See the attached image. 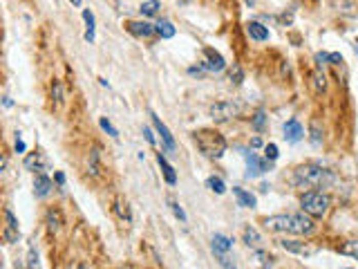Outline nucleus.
Listing matches in <instances>:
<instances>
[{"instance_id":"nucleus-24","label":"nucleus","mask_w":358,"mask_h":269,"mask_svg":"<svg viewBox=\"0 0 358 269\" xmlns=\"http://www.w3.org/2000/svg\"><path fill=\"white\" fill-rule=\"evenodd\" d=\"M264 124H267V114H264V110H257L255 117H253V128L255 130H264Z\"/></svg>"},{"instance_id":"nucleus-36","label":"nucleus","mask_w":358,"mask_h":269,"mask_svg":"<svg viewBox=\"0 0 358 269\" xmlns=\"http://www.w3.org/2000/svg\"><path fill=\"white\" fill-rule=\"evenodd\" d=\"M116 206H119V213H121V218L130 220V211H128V206H126V209H123V202H121V200H116Z\"/></svg>"},{"instance_id":"nucleus-12","label":"nucleus","mask_w":358,"mask_h":269,"mask_svg":"<svg viewBox=\"0 0 358 269\" xmlns=\"http://www.w3.org/2000/svg\"><path fill=\"white\" fill-rule=\"evenodd\" d=\"M280 244L287 249V252H291V254H298V256H311L316 249H311V247H307L305 242H298V240H280Z\"/></svg>"},{"instance_id":"nucleus-16","label":"nucleus","mask_w":358,"mask_h":269,"mask_svg":"<svg viewBox=\"0 0 358 269\" xmlns=\"http://www.w3.org/2000/svg\"><path fill=\"white\" fill-rule=\"evenodd\" d=\"M233 195L237 198L240 206H246V209H253V206H255V195H251L249 191H244V188L233 186Z\"/></svg>"},{"instance_id":"nucleus-7","label":"nucleus","mask_w":358,"mask_h":269,"mask_svg":"<svg viewBox=\"0 0 358 269\" xmlns=\"http://www.w3.org/2000/svg\"><path fill=\"white\" fill-rule=\"evenodd\" d=\"M150 117H152V124H155L157 132L162 134V142H164V146H166V148H168V150L172 152V150H175V137H172L170 130H168V128H166V124H164V121L157 117L155 112H150Z\"/></svg>"},{"instance_id":"nucleus-32","label":"nucleus","mask_w":358,"mask_h":269,"mask_svg":"<svg viewBox=\"0 0 358 269\" xmlns=\"http://www.w3.org/2000/svg\"><path fill=\"white\" fill-rule=\"evenodd\" d=\"M215 256H217V260H220V265H222V267H224V269H237L235 265H231V260H228V258H226V254H217V252H215Z\"/></svg>"},{"instance_id":"nucleus-4","label":"nucleus","mask_w":358,"mask_h":269,"mask_svg":"<svg viewBox=\"0 0 358 269\" xmlns=\"http://www.w3.org/2000/svg\"><path fill=\"white\" fill-rule=\"evenodd\" d=\"M300 206L307 216L311 218H323L327 209H329V198L323 191H307L300 198Z\"/></svg>"},{"instance_id":"nucleus-8","label":"nucleus","mask_w":358,"mask_h":269,"mask_svg":"<svg viewBox=\"0 0 358 269\" xmlns=\"http://www.w3.org/2000/svg\"><path fill=\"white\" fill-rule=\"evenodd\" d=\"M128 32H130L132 36H139V39H150L157 29L146 21H132V23H128Z\"/></svg>"},{"instance_id":"nucleus-44","label":"nucleus","mask_w":358,"mask_h":269,"mask_svg":"<svg viewBox=\"0 0 358 269\" xmlns=\"http://www.w3.org/2000/svg\"><path fill=\"white\" fill-rule=\"evenodd\" d=\"M244 3H246V5H253V3H255V0H244Z\"/></svg>"},{"instance_id":"nucleus-33","label":"nucleus","mask_w":358,"mask_h":269,"mask_svg":"<svg viewBox=\"0 0 358 269\" xmlns=\"http://www.w3.org/2000/svg\"><path fill=\"white\" fill-rule=\"evenodd\" d=\"M170 206H172V213H175V216H177L179 220H182V222H186V213H184L182 206H179L177 202H170Z\"/></svg>"},{"instance_id":"nucleus-5","label":"nucleus","mask_w":358,"mask_h":269,"mask_svg":"<svg viewBox=\"0 0 358 269\" xmlns=\"http://www.w3.org/2000/svg\"><path fill=\"white\" fill-rule=\"evenodd\" d=\"M242 114V103L235 101V99H228V101H220L211 106V117L215 121H220V124H224V121H231Z\"/></svg>"},{"instance_id":"nucleus-28","label":"nucleus","mask_w":358,"mask_h":269,"mask_svg":"<svg viewBox=\"0 0 358 269\" xmlns=\"http://www.w3.org/2000/svg\"><path fill=\"white\" fill-rule=\"evenodd\" d=\"M341 252H343L345 256H354V258H358V240L347 242L345 247H341Z\"/></svg>"},{"instance_id":"nucleus-22","label":"nucleus","mask_w":358,"mask_h":269,"mask_svg":"<svg viewBox=\"0 0 358 269\" xmlns=\"http://www.w3.org/2000/svg\"><path fill=\"white\" fill-rule=\"evenodd\" d=\"M155 29H157V34L162 36V39H172V36H175V27H172L170 21H159L155 25Z\"/></svg>"},{"instance_id":"nucleus-25","label":"nucleus","mask_w":358,"mask_h":269,"mask_svg":"<svg viewBox=\"0 0 358 269\" xmlns=\"http://www.w3.org/2000/svg\"><path fill=\"white\" fill-rule=\"evenodd\" d=\"M98 126H101V128H103V130H106V132L110 134V137H114V139H116V137H119V130H116V128H114L112 124H110V121H108L106 117H101V121H98Z\"/></svg>"},{"instance_id":"nucleus-13","label":"nucleus","mask_w":358,"mask_h":269,"mask_svg":"<svg viewBox=\"0 0 358 269\" xmlns=\"http://www.w3.org/2000/svg\"><path fill=\"white\" fill-rule=\"evenodd\" d=\"M25 168L27 170H45L47 168V160L43 157V152H29L27 157H25Z\"/></svg>"},{"instance_id":"nucleus-18","label":"nucleus","mask_w":358,"mask_h":269,"mask_svg":"<svg viewBox=\"0 0 358 269\" xmlns=\"http://www.w3.org/2000/svg\"><path fill=\"white\" fill-rule=\"evenodd\" d=\"M157 162H159V166H162V170H164V177H166V182L172 186V184H177V173H175V168L170 166L168 162H166V157L159 152L157 155Z\"/></svg>"},{"instance_id":"nucleus-21","label":"nucleus","mask_w":358,"mask_h":269,"mask_svg":"<svg viewBox=\"0 0 358 269\" xmlns=\"http://www.w3.org/2000/svg\"><path fill=\"white\" fill-rule=\"evenodd\" d=\"M242 236H244V242H246V244H249V247H255V249H257V247H260V242H262V238H260V234H257V231H255V229H253V227H246V229H244V234H242Z\"/></svg>"},{"instance_id":"nucleus-23","label":"nucleus","mask_w":358,"mask_h":269,"mask_svg":"<svg viewBox=\"0 0 358 269\" xmlns=\"http://www.w3.org/2000/svg\"><path fill=\"white\" fill-rule=\"evenodd\" d=\"M159 7H162V3H159V0H148V3H144L141 5V14L144 16H155L157 11H159Z\"/></svg>"},{"instance_id":"nucleus-11","label":"nucleus","mask_w":358,"mask_h":269,"mask_svg":"<svg viewBox=\"0 0 358 269\" xmlns=\"http://www.w3.org/2000/svg\"><path fill=\"white\" fill-rule=\"evenodd\" d=\"M5 220H7V229H5V240L9 244L18 240V220L14 218V213L9 209H5Z\"/></svg>"},{"instance_id":"nucleus-43","label":"nucleus","mask_w":358,"mask_h":269,"mask_svg":"<svg viewBox=\"0 0 358 269\" xmlns=\"http://www.w3.org/2000/svg\"><path fill=\"white\" fill-rule=\"evenodd\" d=\"M70 3H72V5H76V7H78V5H81V0H70Z\"/></svg>"},{"instance_id":"nucleus-6","label":"nucleus","mask_w":358,"mask_h":269,"mask_svg":"<svg viewBox=\"0 0 358 269\" xmlns=\"http://www.w3.org/2000/svg\"><path fill=\"white\" fill-rule=\"evenodd\" d=\"M246 160V177H257L269 170V162H262L255 152H244Z\"/></svg>"},{"instance_id":"nucleus-41","label":"nucleus","mask_w":358,"mask_h":269,"mask_svg":"<svg viewBox=\"0 0 358 269\" xmlns=\"http://www.w3.org/2000/svg\"><path fill=\"white\" fill-rule=\"evenodd\" d=\"M56 182H58V184H65V175L63 173H56Z\"/></svg>"},{"instance_id":"nucleus-20","label":"nucleus","mask_w":358,"mask_h":269,"mask_svg":"<svg viewBox=\"0 0 358 269\" xmlns=\"http://www.w3.org/2000/svg\"><path fill=\"white\" fill-rule=\"evenodd\" d=\"M206 186L211 188L213 193H217V195H224L226 193V184H224V180L222 177H217V175H211L206 180Z\"/></svg>"},{"instance_id":"nucleus-46","label":"nucleus","mask_w":358,"mask_h":269,"mask_svg":"<svg viewBox=\"0 0 358 269\" xmlns=\"http://www.w3.org/2000/svg\"><path fill=\"white\" fill-rule=\"evenodd\" d=\"M81 269H85V267H81Z\"/></svg>"},{"instance_id":"nucleus-15","label":"nucleus","mask_w":358,"mask_h":269,"mask_svg":"<svg viewBox=\"0 0 358 269\" xmlns=\"http://www.w3.org/2000/svg\"><path fill=\"white\" fill-rule=\"evenodd\" d=\"M246 32H249V36L253 41H267L269 39V29L257 21H251L249 25H246Z\"/></svg>"},{"instance_id":"nucleus-37","label":"nucleus","mask_w":358,"mask_h":269,"mask_svg":"<svg viewBox=\"0 0 358 269\" xmlns=\"http://www.w3.org/2000/svg\"><path fill=\"white\" fill-rule=\"evenodd\" d=\"M329 61H331L334 65H338V63H343V56H341L338 52H334V54H329Z\"/></svg>"},{"instance_id":"nucleus-38","label":"nucleus","mask_w":358,"mask_h":269,"mask_svg":"<svg viewBox=\"0 0 358 269\" xmlns=\"http://www.w3.org/2000/svg\"><path fill=\"white\" fill-rule=\"evenodd\" d=\"M144 134H146L148 144H155V134H152V130H150V128H144Z\"/></svg>"},{"instance_id":"nucleus-39","label":"nucleus","mask_w":358,"mask_h":269,"mask_svg":"<svg viewBox=\"0 0 358 269\" xmlns=\"http://www.w3.org/2000/svg\"><path fill=\"white\" fill-rule=\"evenodd\" d=\"M251 146H253V148H260V146H262V139H260V137H255V139L251 142Z\"/></svg>"},{"instance_id":"nucleus-26","label":"nucleus","mask_w":358,"mask_h":269,"mask_svg":"<svg viewBox=\"0 0 358 269\" xmlns=\"http://www.w3.org/2000/svg\"><path fill=\"white\" fill-rule=\"evenodd\" d=\"M277 155H280V152H277V146L275 144H267V146H264V157H267L269 162H275Z\"/></svg>"},{"instance_id":"nucleus-40","label":"nucleus","mask_w":358,"mask_h":269,"mask_svg":"<svg viewBox=\"0 0 358 269\" xmlns=\"http://www.w3.org/2000/svg\"><path fill=\"white\" fill-rule=\"evenodd\" d=\"M16 150H18V152H23V150H25V142H21V139H16Z\"/></svg>"},{"instance_id":"nucleus-35","label":"nucleus","mask_w":358,"mask_h":269,"mask_svg":"<svg viewBox=\"0 0 358 269\" xmlns=\"http://www.w3.org/2000/svg\"><path fill=\"white\" fill-rule=\"evenodd\" d=\"M29 267H32V269H38V254H36L34 249L29 252Z\"/></svg>"},{"instance_id":"nucleus-14","label":"nucleus","mask_w":358,"mask_h":269,"mask_svg":"<svg viewBox=\"0 0 358 269\" xmlns=\"http://www.w3.org/2000/svg\"><path fill=\"white\" fill-rule=\"evenodd\" d=\"M49 191H52V182H49V177L38 173V175H36V180H34V195H36V198H45Z\"/></svg>"},{"instance_id":"nucleus-31","label":"nucleus","mask_w":358,"mask_h":269,"mask_svg":"<svg viewBox=\"0 0 358 269\" xmlns=\"http://www.w3.org/2000/svg\"><path fill=\"white\" fill-rule=\"evenodd\" d=\"M255 258H257V260H260V265H262L264 269H267V267H271V265H273V262H271V258H269V256H267V254H264V252H255Z\"/></svg>"},{"instance_id":"nucleus-9","label":"nucleus","mask_w":358,"mask_h":269,"mask_svg":"<svg viewBox=\"0 0 358 269\" xmlns=\"http://www.w3.org/2000/svg\"><path fill=\"white\" fill-rule=\"evenodd\" d=\"M302 137H305V128H302L295 119H289L285 124V139L291 144H298Z\"/></svg>"},{"instance_id":"nucleus-27","label":"nucleus","mask_w":358,"mask_h":269,"mask_svg":"<svg viewBox=\"0 0 358 269\" xmlns=\"http://www.w3.org/2000/svg\"><path fill=\"white\" fill-rule=\"evenodd\" d=\"M311 144H313V146H320V144H323V134H320L318 121H313V124H311Z\"/></svg>"},{"instance_id":"nucleus-45","label":"nucleus","mask_w":358,"mask_h":269,"mask_svg":"<svg viewBox=\"0 0 358 269\" xmlns=\"http://www.w3.org/2000/svg\"><path fill=\"white\" fill-rule=\"evenodd\" d=\"M182 3H188V0H182Z\"/></svg>"},{"instance_id":"nucleus-19","label":"nucleus","mask_w":358,"mask_h":269,"mask_svg":"<svg viewBox=\"0 0 358 269\" xmlns=\"http://www.w3.org/2000/svg\"><path fill=\"white\" fill-rule=\"evenodd\" d=\"M83 21H85V25H88V29H85V41L92 43L94 41V14H92L90 9H83Z\"/></svg>"},{"instance_id":"nucleus-30","label":"nucleus","mask_w":358,"mask_h":269,"mask_svg":"<svg viewBox=\"0 0 358 269\" xmlns=\"http://www.w3.org/2000/svg\"><path fill=\"white\" fill-rule=\"evenodd\" d=\"M313 88H316V92H323L325 90V74H320V72L313 74Z\"/></svg>"},{"instance_id":"nucleus-1","label":"nucleus","mask_w":358,"mask_h":269,"mask_svg":"<svg viewBox=\"0 0 358 269\" xmlns=\"http://www.w3.org/2000/svg\"><path fill=\"white\" fill-rule=\"evenodd\" d=\"M264 227L277 234H293V236H309L313 234V220L305 213H289V216H271L264 218Z\"/></svg>"},{"instance_id":"nucleus-34","label":"nucleus","mask_w":358,"mask_h":269,"mask_svg":"<svg viewBox=\"0 0 358 269\" xmlns=\"http://www.w3.org/2000/svg\"><path fill=\"white\" fill-rule=\"evenodd\" d=\"M52 97H54L56 101H63V88H61V83H58V81L52 85Z\"/></svg>"},{"instance_id":"nucleus-2","label":"nucleus","mask_w":358,"mask_h":269,"mask_svg":"<svg viewBox=\"0 0 358 269\" xmlns=\"http://www.w3.org/2000/svg\"><path fill=\"white\" fill-rule=\"evenodd\" d=\"M291 182L298 188H327L329 184H334V173L323 166H316V164H302L293 170Z\"/></svg>"},{"instance_id":"nucleus-10","label":"nucleus","mask_w":358,"mask_h":269,"mask_svg":"<svg viewBox=\"0 0 358 269\" xmlns=\"http://www.w3.org/2000/svg\"><path fill=\"white\" fill-rule=\"evenodd\" d=\"M204 54H206V59H208V63H204V67H206L208 72H222V70L226 67L224 59H222V54H217L215 50H211V47H206V50H204Z\"/></svg>"},{"instance_id":"nucleus-3","label":"nucleus","mask_w":358,"mask_h":269,"mask_svg":"<svg viewBox=\"0 0 358 269\" xmlns=\"http://www.w3.org/2000/svg\"><path fill=\"white\" fill-rule=\"evenodd\" d=\"M195 144L197 148H200L206 157H211V160H220L222 155L226 152V139L222 137L217 130H211V128H202V130H197L195 134Z\"/></svg>"},{"instance_id":"nucleus-29","label":"nucleus","mask_w":358,"mask_h":269,"mask_svg":"<svg viewBox=\"0 0 358 269\" xmlns=\"http://www.w3.org/2000/svg\"><path fill=\"white\" fill-rule=\"evenodd\" d=\"M231 81L237 83V85L244 81V72H242V67H240V65H233V70H231Z\"/></svg>"},{"instance_id":"nucleus-17","label":"nucleus","mask_w":358,"mask_h":269,"mask_svg":"<svg viewBox=\"0 0 358 269\" xmlns=\"http://www.w3.org/2000/svg\"><path fill=\"white\" fill-rule=\"evenodd\" d=\"M231 247H233L231 238H226V236H222V234H215L213 236V252L226 254V252H231Z\"/></svg>"},{"instance_id":"nucleus-42","label":"nucleus","mask_w":358,"mask_h":269,"mask_svg":"<svg viewBox=\"0 0 358 269\" xmlns=\"http://www.w3.org/2000/svg\"><path fill=\"white\" fill-rule=\"evenodd\" d=\"M5 106H7V108H11V106H14V101H11L9 97H5Z\"/></svg>"}]
</instances>
